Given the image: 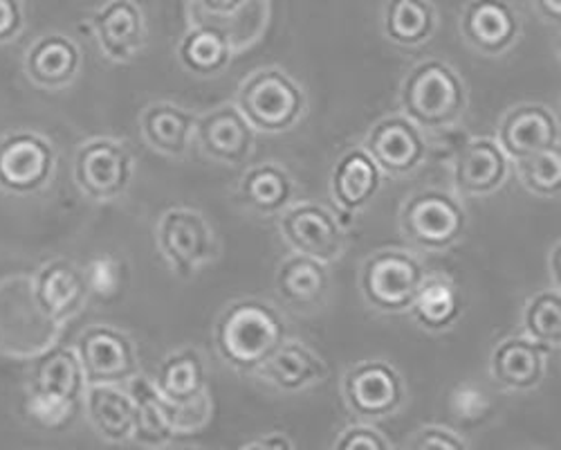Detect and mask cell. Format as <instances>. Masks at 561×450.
<instances>
[{"mask_svg": "<svg viewBox=\"0 0 561 450\" xmlns=\"http://www.w3.org/2000/svg\"><path fill=\"white\" fill-rule=\"evenodd\" d=\"M288 340V325L276 306L261 297H239L227 304L214 325V345L225 363L243 374H256L265 360Z\"/></svg>", "mask_w": 561, "mask_h": 450, "instance_id": "6da1fadb", "label": "cell"}, {"mask_svg": "<svg viewBox=\"0 0 561 450\" xmlns=\"http://www.w3.org/2000/svg\"><path fill=\"white\" fill-rule=\"evenodd\" d=\"M465 79L440 59L415 64L400 88L402 115L423 131H443L462 120L467 111Z\"/></svg>", "mask_w": 561, "mask_h": 450, "instance_id": "7a4b0ae2", "label": "cell"}, {"mask_svg": "<svg viewBox=\"0 0 561 450\" xmlns=\"http://www.w3.org/2000/svg\"><path fill=\"white\" fill-rule=\"evenodd\" d=\"M64 325L45 313L32 291V275L0 278V356L32 360L59 342Z\"/></svg>", "mask_w": 561, "mask_h": 450, "instance_id": "3957f363", "label": "cell"}, {"mask_svg": "<svg viewBox=\"0 0 561 450\" xmlns=\"http://www.w3.org/2000/svg\"><path fill=\"white\" fill-rule=\"evenodd\" d=\"M237 106L261 133H286L306 115L308 98L297 79L280 68L252 72L239 88Z\"/></svg>", "mask_w": 561, "mask_h": 450, "instance_id": "277c9868", "label": "cell"}, {"mask_svg": "<svg viewBox=\"0 0 561 450\" xmlns=\"http://www.w3.org/2000/svg\"><path fill=\"white\" fill-rule=\"evenodd\" d=\"M59 154L48 135L12 128L0 135V194L36 196L53 185Z\"/></svg>", "mask_w": 561, "mask_h": 450, "instance_id": "5b68a950", "label": "cell"}, {"mask_svg": "<svg viewBox=\"0 0 561 450\" xmlns=\"http://www.w3.org/2000/svg\"><path fill=\"white\" fill-rule=\"evenodd\" d=\"M400 230L404 239L425 252L454 248L467 230V212L460 201L438 188L417 190L400 207Z\"/></svg>", "mask_w": 561, "mask_h": 450, "instance_id": "8992f818", "label": "cell"}, {"mask_svg": "<svg viewBox=\"0 0 561 450\" xmlns=\"http://www.w3.org/2000/svg\"><path fill=\"white\" fill-rule=\"evenodd\" d=\"M156 244L178 278H194L216 261L220 241L209 221L194 207H171L156 223Z\"/></svg>", "mask_w": 561, "mask_h": 450, "instance_id": "52a82bcc", "label": "cell"}, {"mask_svg": "<svg viewBox=\"0 0 561 450\" xmlns=\"http://www.w3.org/2000/svg\"><path fill=\"white\" fill-rule=\"evenodd\" d=\"M427 268L415 255L398 248L378 250L364 259L359 270V289L368 306L382 313L409 311Z\"/></svg>", "mask_w": 561, "mask_h": 450, "instance_id": "ba28073f", "label": "cell"}, {"mask_svg": "<svg viewBox=\"0 0 561 450\" xmlns=\"http://www.w3.org/2000/svg\"><path fill=\"white\" fill-rule=\"evenodd\" d=\"M130 149L108 135H95L79 145L72 158L77 190L95 203H111L124 196L133 180Z\"/></svg>", "mask_w": 561, "mask_h": 450, "instance_id": "9c48e42d", "label": "cell"}, {"mask_svg": "<svg viewBox=\"0 0 561 450\" xmlns=\"http://www.w3.org/2000/svg\"><path fill=\"white\" fill-rule=\"evenodd\" d=\"M278 233L284 241L304 257L323 266L342 259L346 250V230L337 214L319 203H290L278 214Z\"/></svg>", "mask_w": 561, "mask_h": 450, "instance_id": "30bf717a", "label": "cell"}, {"mask_svg": "<svg viewBox=\"0 0 561 450\" xmlns=\"http://www.w3.org/2000/svg\"><path fill=\"white\" fill-rule=\"evenodd\" d=\"M75 351L88 385H124L139 374L135 342L117 327H85L75 342Z\"/></svg>", "mask_w": 561, "mask_h": 450, "instance_id": "8fae6325", "label": "cell"}, {"mask_svg": "<svg viewBox=\"0 0 561 450\" xmlns=\"http://www.w3.org/2000/svg\"><path fill=\"white\" fill-rule=\"evenodd\" d=\"M382 173L400 178L415 171L427 158V140L423 128H417L402 113L387 115L373 124L362 147Z\"/></svg>", "mask_w": 561, "mask_h": 450, "instance_id": "7c38bea8", "label": "cell"}, {"mask_svg": "<svg viewBox=\"0 0 561 450\" xmlns=\"http://www.w3.org/2000/svg\"><path fill=\"white\" fill-rule=\"evenodd\" d=\"M344 396L348 408L366 419L393 415L404 401V381L385 360H364L348 368L344 376Z\"/></svg>", "mask_w": 561, "mask_h": 450, "instance_id": "4fadbf2b", "label": "cell"}, {"mask_svg": "<svg viewBox=\"0 0 561 450\" xmlns=\"http://www.w3.org/2000/svg\"><path fill=\"white\" fill-rule=\"evenodd\" d=\"M559 120L543 104H519L510 109L499 124L496 145L512 160H524L550 149H559Z\"/></svg>", "mask_w": 561, "mask_h": 450, "instance_id": "5bb4252c", "label": "cell"}, {"mask_svg": "<svg viewBox=\"0 0 561 450\" xmlns=\"http://www.w3.org/2000/svg\"><path fill=\"white\" fill-rule=\"evenodd\" d=\"M81 45L64 34L48 32L34 38L23 55L25 79L41 90H64L72 86L81 72Z\"/></svg>", "mask_w": 561, "mask_h": 450, "instance_id": "9a60e30c", "label": "cell"}, {"mask_svg": "<svg viewBox=\"0 0 561 450\" xmlns=\"http://www.w3.org/2000/svg\"><path fill=\"white\" fill-rule=\"evenodd\" d=\"M460 34L485 57H501L522 36V19L507 0H470L460 14Z\"/></svg>", "mask_w": 561, "mask_h": 450, "instance_id": "2e32d148", "label": "cell"}, {"mask_svg": "<svg viewBox=\"0 0 561 450\" xmlns=\"http://www.w3.org/2000/svg\"><path fill=\"white\" fill-rule=\"evenodd\" d=\"M32 291L38 306L59 325H68L88 304L83 270L68 257L43 261L32 275Z\"/></svg>", "mask_w": 561, "mask_h": 450, "instance_id": "e0dca14e", "label": "cell"}, {"mask_svg": "<svg viewBox=\"0 0 561 450\" xmlns=\"http://www.w3.org/2000/svg\"><path fill=\"white\" fill-rule=\"evenodd\" d=\"M194 140L207 158L222 165H241L254 151L256 131L237 104H225L196 120Z\"/></svg>", "mask_w": 561, "mask_h": 450, "instance_id": "ac0fdd59", "label": "cell"}, {"mask_svg": "<svg viewBox=\"0 0 561 450\" xmlns=\"http://www.w3.org/2000/svg\"><path fill=\"white\" fill-rule=\"evenodd\" d=\"M102 53L115 64H128L147 41L145 14L133 0H108L90 19Z\"/></svg>", "mask_w": 561, "mask_h": 450, "instance_id": "d6986e66", "label": "cell"}, {"mask_svg": "<svg viewBox=\"0 0 561 450\" xmlns=\"http://www.w3.org/2000/svg\"><path fill=\"white\" fill-rule=\"evenodd\" d=\"M510 176V158L494 138L467 140L454 158V185L462 196H490Z\"/></svg>", "mask_w": 561, "mask_h": 450, "instance_id": "ffe728a7", "label": "cell"}, {"mask_svg": "<svg viewBox=\"0 0 561 450\" xmlns=\"http://www.w3.org/2000/svg\"><path fill=\"white\" fill-rule=\"evenodd\" d=\"M85 387L88 383L75 347L57 342L32 358L27 392L55 396L79 405L83 401Z\"/></svg>", "mask_w": 561, "mask_h": 450, "instance_id": "44dd1931", "label": "cell"}, {"mask_svg": "<svg viewBox=\"0 0 561 450\" xmlns=\"http://www.w3.org/2000/svg\"><path fill=\"white\" fill-rule=\"evenodd\" d=\"M552 349L528 336H510L501 340L490 356L492 379L505 390H533L546 374V360Z\"/></svg>", "mask_w": 561, "mask_h": 450, "instance_id": "7402d4cb", "label": "cell"}, {"mask_svg": "<svg viewBox=\"0 0 561 450\" xmlns=\"http://www.w3.org/2000/svg\"><path fill=\"white\" fill-rule=\"evenodd\" d=\"M382 171L364 149H348L333 167L331 194L337 210L346 216L362 212L378 196Z\"/></svg>", "mask_w": 561, "mask_h": 450, "instance_id": "603a6c76", "label": "cell"}, {"mask_svg": "<svg viewBox=\"0 0 561 450\" xmlns=\"http://www.w3.org/2000/svg\"><path fill=\"white\" fill-rule=\"evenodd\" d=\"M274 286L278 297L290 308L299 313H310L329 297L331 278L323 263L295 252L278 263Z\"/></svg>", "mask_w": 561, "mask_h": 450, "instance_id": "cb8c5ba5", "label": "cell"}, {"mask_svg": "<svg viewBox=\"0 0 561 450\" xmlns=\"http://www.w3.org/2000/svg\"><path fill=\"white\" fill-rule=\"evenodd\" d=\"M196 120L194 113L171 102H156L139 117V133L153 151L167 158H182L194 143Z\"/></svg>", "mask_w": 561, "mask_h": 450, "instance_id": "d4e9b609", "label": "cell"}, {"mask_svg": "<svg viewBox=\"0 0 561 450\" xmlns=\"http://www.w3.org/2000/svg\"><path fill=\"white\" fill-rule=\"evenodd\" d=\"M462 306L465 304L460 289L449 275L427 273L409 306V313L420 329L430 334H443L458 323Z\"/></svg>", "mask_w": 561, "mask_h": 450, "instance_id": "484cf974", "label": "cell"}, {"mask_svg": "<svg viewBox=\"0 0 561 450\" xmlns=\"http://www.w3.org/2000/svg\"><path fill=\"white\" fill-rule=\"evenodd\" d=\"M256 374L278 390L297 392L329 376V365L310 347L297 340H286L256 370Z\"/></svg>", "mask_w": 561, "mask_h": 450, "instance_id": "4316f807", "label": "cell"}, {"mask_svg": "<svg viewBox=\"0 0 561 450\" xmlns=\"http://www.w3.org/2000/svg\"><path fill=\"white\" fill-rule=\"evenodd\" d=\"M128 394L135 405L133 437L145 446H164L175 432L173 403H169L145 374H137L128 381Z\"/></svg>", "mask_w": 561, "mask_h": 450, "instance_id": "83f0119b", "label": "cell"}, {"mask_svg": "<svg viewBox=\"0 0 561 450\" xmlns=\"http://www.w3.org/2000/svg\"><path fill=\"white\" fill-rule=\"evenodd\" d=\"M239 194L248 210L261 216H272L280 214L293 203L295 183L288 169L274 162H265L250 167L243 173L239 183Z\"/></svg>", "mask_w": 561, "mask_h": 450, "instance_id": "f1b7e54d", "label": "cell"}, {"mask_svg": "<svg viewBox=\"0 0 561 450\" xmlns=\"http://www.w3.org/2000/svg\"><path fill=\"white\" fill-rule=\"evenodd\" d=\"M83 398L90 424L106 441L119 443L133 437L135 405L128 392L119 385H88Z\"/></svg>", "mask_w": 561, "mask_h": 450, "instance_id": "f546056e", "label": "cell"}, {"mask_svg": "<svg viewBox=\"0 0 561 450\" xmlns=\"http://www.w3.org/2000/svg\"><path fill=\"white\" fill-rule=\"evenodd\" d=\"M156 390L169 403H186L207 392L205 360L196 347H182L169 353L153 379Z\"/></svg>", "mask_w": 561, "mask_h": 450, "instance_id": "4dcf8cb0", "label": "cell"}, {"mask_svg": "<svg viewBox=\"0 0 561 450\" xmlns=\"http://www.w3.org/2000/svg\"><path fill=\"white\" fill-rule=\"evenodd\" d=\"M438 19L430 0H387L385 36L398 48H420L436 32Z\"/></svg>", "mask_w": 561, "mask_h": 450, "instance_id": "1f68e13d", "label": "cell"}, {"mask_svg": "<svg viewBox=\"0 0 561 450\" xmlns=\"http://www.w3.org/2000/svg\"><path fill=\"white\" fill-rule=\"evenodd\" d=\"M231 38L216 25H198L186 32L178 45L180 64L201 77L218 75L231 61Z\"/></svg>", "mask_w": 561, "mask_h": 450, "instance_id": "d6a6232c", "label": "cell"}, {"mask_svg": "<svg viewBox=\"0 0 561 450\" xmlns=\"http://www.w3.org/2000/svg\"><path fill=\"white\" fill-rule=\"evenodd\" d=\"M524 331L530 340L559 349L561 342V291L550 289L533 295L524 308Z\"/></svg>", "mask_w": 561, "mask_h": 450, "instance_id": "836d02e7", "label": "cell"}, {"mask_svg": "<svg viewBox=\"0 0 561 450\" xmlns=\"http://www.w3.org/2000/svg\"><path fill=\"white\" fill-rule=\"evenodd\" d=\"M522 185L541 199H557L561 190V147L514 162Z\"/></svg>", "mask_w": 561, "mask_h": 450, "instance_id": "e575fe53", "label": "cell"}, {"mask_svg": "<svg viewBox=\"0 0 561 450\" xmlns=\"http://www.w3.org/2000/svg\"><path fill=\"white\" fill-rule=\"evenodd\" d=\"M81 270L88 295L102 302H113L128 282V268L124 259L108 252L90 257Z\"/></svg>", "mask_w": 561, "mask_h": 450, "instance_id": "d590c367", "label": "cell"}, {"mask_svg": "<svg viewBox=\"0 0 561 450\" xmlns=\"http://www.w3.org/2000/svg\"><path fill=\"white\" fill-rule=\"evenodd\" d=\"M79 405L70 401H61L55 396H45L36 392L25 394V413L32 421L43 428H64L77 415Z\"/></svg>", "mask_w": 561, "mask_h": 450, "instance_id": "8d00e7d4", "label": "cell"}, {"mask_svg": "<svg viewBox=\"0 0 561 450\" xmlns=\"http://www.w3.org/2000/svg\"><path fill=\"white\" fill-rule=\"evenodd\" d=\"M27 25L23 0H0V48L14 43Z\"/></svg>", "mask_w": 561, "mask_h": 450, "instance_id": "74e56055", "label": "cell"}, {"mask_svg": "<svg viewBox=\"0 0 561 450\" xmlns=\"http://www.w3.org/2000/svg\"><path fill=\"white\" fill-rule=\"evenodd\" d=\"M335 450H389V446L378 430L368 426H353L337 439Z\"/></svg>", "mask_w": 561, "mask_h": 450, "instance_id": "f35d334b", "label": "cell"}, {"mask_svg": "<svg viewBox=\"0 0 561 450\" xmlns=\"http://www.w3.org/2000/svg\"><path fill=\"white\" fill-rule=\"evenodd\" d=\"M411 450H467V448L456 435L443 428H425L413 439Z\"/></svg>", "mask_w": 561, "mask_h": 450, "instance_id": "ab89813d", "label": "cell"}, {"mask_svg": "<svg viewBox=\"0 0 561 450\" xmlns=\"http://www.w3.org/2000/svg\"><path fill=\"white\" fill-rule=\"evenodd\" d=\"M196 3H198L207 14H214V16H233V14H239V12L248 5V0H196Z\"/></svg>", "mask_w": 561, "mask_h": 450, "instance_id": "60d3db41", "label": "cell"}, {"mask_svg": "<svg viewBox=\"0 0 561 450\" xmlns=\"http://www.w3.org/2000/svg\"><path fill=\"white\" fill-rule=\"evenodd\" d=\"M533 3L539 16L546 19L548 23L557 25L561 21V0H533Z\"/></svg>", "mask_w": 561, "mask_h": 450, "instance_id": "b9f144b4", "label": "cell"}, {"mask_svg": "<svg viewBox=\"0 0 561 450\" xmlns=\"http://www.w3.org/2000/svg\"><path fill=\"white\" fill-rule=\"evenodd\" d=\"M243 450H293V446H290V441L286 437L270 435L265 439H259V441L245 446Z\"/></svg>", "mask_w": 561, "mask_h": 450, "instance_id": "7bdbcfd3", "label": "cell"}, {"mask_svg": "<svg viewBox=\"0 0 561 450\" xmlns=\"http://www.w3.org/2000/svg\"><path fill=\"white\" fill-rule=\"evenodd\" d=\"M561 244L554 241V246L550 248V255H548V270H550V280L554 284V289H559V282H561Z\"/></svg>", "mask_w": 561, "mask_h": 450, "instance_id": "ee69618b", "label": "cell"}, {"mask_svg": "<svg viewBox=\"0 0 561 450\" xmlns=\"http://www.w3.org/2000/svg\"><path fill=\"white\" fill-rule=\"evenodd\" d=\"M186 450H190V448H186Z\"/></svg>", "mask_w": 561, "mask_h": 450, "instance_id": "f6af8a7d", "label": "cell"}]
</instances>
